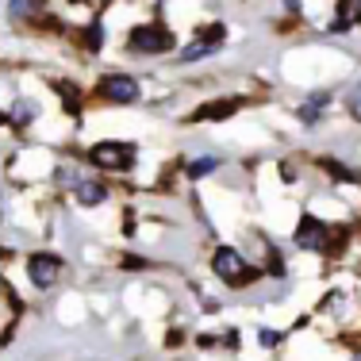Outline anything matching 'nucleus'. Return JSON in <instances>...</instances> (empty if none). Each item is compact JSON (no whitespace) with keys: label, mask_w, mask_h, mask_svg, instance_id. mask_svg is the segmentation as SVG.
Masks as SVG:
<instances>
[{"label":"nucleus","mask_w":361,"mask_h":361,"mask_svg":"<svg viewBox=\"0 0 361 361\" xmlns=\"http://www.w3.org/2000/svg\"><path fill=\"white\" fill-rule=\"evenodd\" d=\"M357 277H361V262H357Z\"/></svg>","instance_id":"obj_25"},{"label":"nucleus","mask_w":361,"mask_h":361,"mask_svg":"<svg viewBox=\"0 0 361 361\" xmlns=\"http://www.w3.org/2000/svg\"><path fill=\"white\" fill-rule=\"evenodd\" d=\"M346 111H350L354 119H361V81L350 85V92H346Z\"/></svg>","instance_id":"obj_18"},{"label":"nucleus","mask_w":361,"mask_h":361,"mask_svg":"<svg viewBox=\"0 0 361 361\" xmlns=\"http://www.w3.org/2000/svg\"><path fill=\"white\" fill-rule=\"evenodd\" d=\"M100 35H104V31H100V23H92V27L85 31V47H89V50H100Z\"/></svg>","instance_id":"obj_20"},{"label":"nucleus","mask_w":361,"mask_h":361,"mask_svg":"<svg viewBox=\"0 0 361 361\" xmlns=\"http://www.w3.org/2000/svg\"><path fill=\"white\" fill-rule=\"evenodd\" d=\"M81 177H85V173H81L77 166H58V169H54V180H58L62 188H77V180H81Z\"/></svg>","instance_id":"obj_17"},{"label":"nucleus","mask_w":361,"mask_h":361,"mask_svg":"<svg viewBox=\"0 0 361 361\" xmlns=\"http://www.w3.org/2000/svg\"><path fill=\"white\" fill-rule=\"evenodd\" d=\"M323 169L331 173L334 180H346V185H361V173H354L350 166H342V161H331V158H323Z\"/></svg>","instance_id":"obj_14"},{"label":"nucleus","mask_w":361,"mask_h":361,"mask_svg":"<svg viewBox=\"0 0 361 361\" xmlns=\"http://www.w3.org/2000/svg\"><path fill=\"white\" fill-rule=\"evenodd\" d=\"M212 273H216L219 281H227V285H246V281L254 277L250 269H246V257L235 250V246H219L216 254H212Z\"/></svg>","instance_id":"obj_3"},{"label":"nucleus","mask_w":361,"mask_h":361,"mask_svg":"<svg viewBox=\"0 0 361 361\" xmlns=\"http://www.w3.org/2000/svg\"><path fill=\"white\" fill-rule=\"evenodd\" d=\"M257 342H262L265 350H273V346L281 342V334H277V331H262V334H257Z\"/></svg>","instance_id":"obj_22"},{"label":"nucleus","mask_w":361,"mask_h":361,"mask_svg":"<svg viewBox=\"0 0 361 361\" xmlns=\"http://www.w3.org/2000/svg\"><path fill=\"white\" fill-rule=\"evenodd\" d=\"M361 23V0H338V16L331 20V31H350Z\"/></svg>","instance_id":"obj_11"},{"label":"nucleus","mask_w":361,"mask_h":361,"mask_svg":"<svg viewBox=\"0 0 361 361\" xmlns=\"http://www.w3.org/2000/svg\"><path fill=\"white\" fill-rule=\"evenodd\" d=\"M285 4H288V8H296V0H285Z\"/></svg>","instance_id":"obj_24"},{"label":"nucleus","mask_w":361,"mask_h":361,"mask_svg":"<svg viewBox=\"0 0 361 361\" xmlns=\"http://www.w3.org/2000/svg\"><path fill=\"white\" fill-rule=\"evenodd\" d=\"M216 169H219V158H216V154H204V158H196L192 166H188V177H192V180H200V177L216 173Z\"/></svg>","instance_id":"obj_15"},{"label":"nucleus","mask_w":361,"mask_h":361,"mask_svg":"<svg viewBox=\"0 0 361 361\" xmlns=\"http://www.w3.org/2000/svg\"><path fill=\"white\" fill-rule=\"evenodd\" d=\"M265 273H269V277H285V257H281L277 250L265 257Z\"/></svg>","instance_id":"obj_19"},{"label":"nucleus","mask_w":361,"mask_h":361,"mask_svg":"<svg viewBox=\"0 0 361 361\" xmlns=\"http://www.w3.org/2000/svg\"><path fill=\"white\" fill-rule=\"evenodd\" d=\"M35 104H31V100H16V104H12V116H8V119H12V123L16 127H23V123H31V119H35Z\"/></svg>","instance_id":"obj_16"},{"label":"nucleus","mask_w":361,"mask_h":361,"mask_svg":"<svg viewBox=\"0 0 361 361\" xmlns=\"http://www.w3.org/2000/svg\"><path fill=\"white\" fill-rule=\"evenodd\" d=\"M89 161L100 169H131L135 166V146L131 142H97L89 150Z\"/></svg>","instance_id":"obj_5"},{"label":"nucleus","mask_w":361,"mask_h":361,"mask_svg":"<svg viewBox=\"0 0 361 361\" xmlns=\"http://www.w3.org/2000/svg\"><path fill=\"white\" fill-rule=\"evenodd\" d=\"M127 50L131 54H166V50H173V35L161 23H142L127 35Z\"/></svg>","instance_id":"obj_2"},{"label":"nucleus","mask_w":361,"mask_h":361,"mask_svg":"<svg viewBox=\"0 0 361 361\" xmlns=\"http://www.w3.org/2000/svg\"><path fill=\"white\" fill-rule=\"evenodd\" d=\"M23 269H27V281H31L35 288H50L58 277H62V257L39 250V254L27 257V265H23Z\"/></svg>","instance_id":"obj_6"},{"label":"nucleus","mask_w":361,"mask_h":361,"mask_svg":"<svg viewBox=\"0 0 361 361\" xmlns=\"http://www.w3.org/2000/svg\"><path fill=\"white\" fill-rule=\"evenodd\" d=\"M73 196H77V204H85V208H100V204L108 200V185H104V180H100V177L85 173L81 180H77Z\"/></svg>","instance_id":"obj_8"},{"label":"nucleus","mask_w":361,"mask_h":361,"mask_svg":"<svg viewBox=\"0 0 361 361\" xmlns=\"http://www.w3.org/2000/svg\"><path fill=\"white\" fill-rule=\"evenodd\" d=\"M223 23H216V27H208V31H200L192 42H188L185 50H180V62H200V58H212L216 50L223 47Z\"/></svg>","instance_id":"obj_7"},{"label":"nucleus","mask_w":361,"mask_h":361,"mask_svg":"<svg viewBox=\"0 0 361 361\" xmlns=\"http://www.w3.org/2000/svg\"><path fill=\"white\" fill-rule=\"evenodd\" d=\"M326 108H331V92H312V97H307L304 104L296 108V116L304 119L307 127H312V123H319V119H323Z\"/></svg>","instance_id":"obj_10"},{"label":"nucleus","mask_w":361,"mask_h":361,"mask_svg":"<svg viewBox=\"0 0 361 361\" xmlns=\"http://www.w3.org/2000/svg\"><path fill=\"white\" fill-rule=\"evenodd\" d=\"M342 235H346L342 227L331 231L323 219H315V216H304V219L296 223V246H300V250H307V254H326L331 246L338 250Z\"/></svg>","instance_id":"obj_1"},{"label":"nucleus","mask_w":361,"mask_h":361,"mask_svg":"<svg viewBox=\"0 0 361 361\" xmlns=\"http://www.w3.org/2000/svg\"><path fill=\"white\" fill-rule=\"evenodd\" d=\"M350 361H361V350H357V354H354V357H350Z\"/></svg>","instance_id":"obj_23"},{"label":"nucleus","mask_w":361,"mask_h":361,"mask_svg":"<svg viewBox=\"0 0 361 361\" xmlns=\"http://www.w3.org/2000/svg\"><path fill=\"white\" fill-rule=\"evenodd\" d=\"M119 265H123V269H131V273L146 269V262H142V257H135V254H123V257H119Z\"/></svg>","instance_id":"obj_21"},{"label":"nucleus","mask_w":361,"mask_h":361,"mask_svg":"<svg viewBox=\"0 0 361 361\" xmlns=\"http://www.w3.org/2000/svg\"><path fill=\"white\" fill-rule=\"evenodd\" d=\"M238 108H243V100H238V97L212 100V104H200V108H196L192 119H196V123H208V119H227V116H235Z\"/></svg>","instance_id":"obj_9"},{"label":"nucleus","mask_w":361,"mask_h":361,"mask_svg":"<svg viewBox=\"0 0 361 361\" xmlns=\"http://www.w3.org/2000/svg\"><path fill=\"white\" fill-rule=\"evenodd\" d=\"M42 12V0H12L8 4V16L12 20H31V16H39Z\"/></svg>","instance_id":"obj_13"},{"label":"nucleus","mask_w":361,"mask_h":361,"mask_svg":"<svg viewBox=\"0 0 361 361\" xmlns=\"http://www.w3.org/2000/svg\"><path fill=\"white\" fill-rule=\"evenodd\" d=\"M54 92L62 97V104L70 116H81V89H77L73 81H54Z\"/></svg>","instance_id":"obj_12"},{"label":"nucleus","mask_w":361,"mask_h":361,"mask_svg":"<svg viewBox=\"0 0 361 361\" xmlns=\"http://www.w3.org/2000/svg\"><path fill=\"white\" fill-rule=\"evenodd\" d=\"M97 97L108 100V104H135L139 100V81L127 73H108V77H100Z\"/></svg>","instance_id":"obj_4"}]
</instances>
